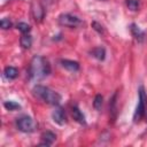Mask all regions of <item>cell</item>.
I'll use <instances>...</instances> for the list:
<instances>
[{
	"label": "cell",
	"mask_w": 147,
	"mask_h": 147,
	"mask_svg": "<svg viewBox=\"0 0 147 147\" xmlns=\"http://www.w3.org/2000/svg\"><path fill=\"white\" fill-rule=\"evenodd\" d=\"M3 106H5V108H6L7 110H10V111L21 109L20 103H17V102H15V101H5V102H3Z\"/></svg>",
	"instance_id": "cell-15"
},
{
	"label": "cell",
	"mask_w": 147,
	"mask_h": 147,
	"mask_svg": "<svg viewBox=\"0 0 147 147\" xmlns=\"http://www.w3.org/2000/svg\"><path fill=\"white\" fill-rule=\"evenodd\" d=\"M102 101H103V98L101 94H96L95 98H94V101H93V107L96 109V110H100L101 107H102Z\"/></svg>",
	"instance_id": "cell-17"
},
{
	"label": "cell",
	"mask_w": 147,
	"mask_h": 147,
	"mask_svg": "<svg viewBox=\"0 0 147 147\" xmlns=\"http://www.w3.org/2000/svg\"><path fill=\"white\" fill-rule=\"evenodd\" d=\"M71 115H72L74 119H75L76 122H78L79 124H85V123H86L84 114L79 110V108H78L77 106H74V107L71 108Z\"/></svg>",
	"instance_id": "cell-11"
},
{
	"label": "cell",
	"mask_w": 147,
	"mask_h": 147,
	"mask_svg": "<svg viewBox=\"0 0 147 147\" xmlns=\"http://www.w3.org/2000/svg\"><path fill=\"white\" fill-rule=\"evenodd\" d=\"M92 56H94L95 59H98L99 61H103L106 57V51L103 47H95L91 51Z\"/></svg>",
	"instance_id": "cell-13"
},
{
	"label": "cell",
	"mask_w": 147,
	"mask_h": 147,
	"mask_svg": "<svg viewBox=\"0 0 147 147\" xmlns=\"http://www.w3.org/2000/svg\"><path fill=\"white\" fill-rule=\"evenodd\" d=\"M115 98H116V94L114 95V100H113V105H115ZM111 110H113V111H115V107H113V108H111Z\"/></svg>",
	"instance_id": "cell-21"
},
{
	"label": "cell",
	"mask_w": 147,
	"mask_h": 147,
	"mask_svg": "<svg viewBox=\"0 0 147 147\" xmlns=\"http://www.w3.org/2000/svg\"><path fill=\"white\" fill-rule=\"evenodd\" d=\"M125 5L126 7L132 10V11H136L139 9V6H140V2L139 0H125Z\"/></svg>",
	"instance_id": "cell-16"
},
{
	"label": "cell",
	"mask_w": 147,
	"mask_h": 147,
	"mask_svg": "<svg viewBox=\"0 0 147 147\" xmlns=\"http://www.w3.org/2000/svg\"><path fill=\"white\" fill-rule=\"evenodd\" d=\"M0 25L3 30H7V29H10L11 28V22L8 20V18H2L1 22H0Z\"/></svg>",
	"instance_id": "cell-19"
},
{
	"label": "cell",
	"mask_w": 147,
	"mask_h": 147,
	"mask_svg": "<svg viewBox=\"0 0 147 147\" xmlns=\"http://www.w3.org/2000/svg\"><path fill=\"white\" fill-rule=\"evenodd\" d=\"M3 75L7 79H15L18 76V70L15 67H6L3 70Z\"/></svg>",
	"instance_id": "cell-12"
},
{
	"label": "cell",
	"mask_w": 147,
	"mask_h": 147,
	"mask_svg": "<svg viewBox=\"0 0 147 147\" xmlns=\"http://www.w3.org/2000/svg\"><path fill=\"white\" fill-rule=\"evenodd\" d=\"M45 2H46L47 5H51V3L53 2V0H45Z\"/></svg>",
	"instance_id": "cell-22"
},
{
	"label": "cell",
	"mask_w": 147,
	"mask_h": 147,
	"mask_svg": "<svg viewBox=\"0 0 147 147\" xmlns=\"http://www.w3.org/2000/svg\"><path fill=\"white\" fill-rule=\"evenodd\" d=\"M28 74L31 80H41L46 78L51 74L49 62L40 55H34L30 61Z\"/></svg>",
	"instance_id": "cell-1"
},
{
	"label": "cell",
	"mask_w": 147,
	"mask_h": 147,
	"mask_svg": "<svg viewBox=\"0 0 147 147\" xmlns=\"http://www.w3.org/2000/svg\"><path fill=\"white\" fill-rule=\"evenodd\" d=\"M16 126L20 131L25 132V133H30V132H33L38 125L32 117L24 115V116H21L20 118L16 119Z\"/></svg>",
	"instance_id": "cell-4"
},
{
	"label": "cell",
	"mask_w": 147,
	"mask_h": 147,
	"mask_svg": "<svg viewBox=\"0 0 147 147\" xmlns=\"http://www.w3.org/2000/svg\"><path fill=\"white\" fill-rule=\"evenodd\" d=\"M41 142H40V145L41 146H51L54 141H55V139H56V136L53 133V132H51V131H46V132H44L42 134H41Z\"/></svg>",
	"instance_id": "cell-10"
},
{
	"label": "cell",
	"mask_w": 147,
	"mask_h": 147,
	"mask_svg": "<svg viewBox=\"0 0 147 147\" xmlns=\"http://www.w3.org/2000/svg\"><path fill=\"white\" fill-rule=\"evenodd\" d=\"M130 31H131V33H132V36L134 37V39L136 40H138L139 42H141V41H144L145 40V37H146V33L137 25V24H134V23H132L131 25H130Z\"/></svg>",
	"instance_id": "cell-8"
},
{
	"label": "cell",
	"mask_w": 147,
	"mask_h": 147,
	"mask_svg": "<svg viewBox=\"0 0 147 147\" xmlns=\"http://www.w3.org/2000/svg\"><path fill=\"white\" fill-rule=\"evenodd\" d=\"M33 94L36 98L40 99L41 101L48 103V105H53V106H57L61 101V95L53 91L52 88L49 87H46V86H42V85H36L32 90Z\"/></svg>",
	"instance_id": "cell-2"
},
{
	"label": "cell",
	"mask_w": 147,
	"mask_h": 147,
	"mask_svg": "<svg viewBox=\"0 0 147 147\" xmlns=\"http://www.w3.org/2000/svg\"><path fill=\"white\" fill-rule=\"evenodd\" d=\"M17 29L24 34V33H29L31 31V26L28 24V23H24V22H20L17 24Z\"/></svg>",
	"instance_id": "cell-18"
},
{
	"label": "cell",
	"mask_w": 147,
	"mask_h": 147,
	"mask_svg": "<svg viewBox=\"0 0 147 147\" xmlns=\"http://www.w3.org/2000/svg\"><path fill=\"white\" fill-rule=\"evenodd\" d=\"M60 64H61L64 69H67V70H69V71H78V70H79V63H78L77 61L62 59V60L60 61Z\"/></svg>",
	"instance_id": "cell-9"
},
{
	"label": "cell",
	"mask_w": 147,
	"mask_h": 147,
	"mask_svg": "<svg viewBox=\"0 0 147 147\" xmlns=\"http://www.w3.org/2000/svg\"><path fill=\"white\" fill-rule=\"evenodd\" d=\"M52 118L53 121L59 124V125H64L67 123V116H65V113L63 110V108L61 107H56L53 113H52Z\"/></svg>",
	"instance_id": "cell-7"
},
{
	"label": "cell",
	"mask_w": 147,
	"mask_h": 147,
	"mask_svg": "<svg viewBox=\"0 0 147 147\" xmlns=\"http://www.w3.org/2000/svg\"><path fill=\"white\" fill-rule=\"evenodd\" d=\"M146 103H147V95L145 93V88L142 86L139 87V101L137 105V108L133 114V122L138 123L142 119V117L146 114Z\"/></svg>",
	"instance_id": "cell-3"
},
{
	"label": "cell",
	"mask_w": 147,
	"mask_h": 147,
	"mask_svg": "<svg viewBox=\"0 0 147 147\" xmlns=\"http://www.w3.org/2000/svg\"><path fill=\"white\" fill-rule=\"evenodd\" d=\"M20 42H21V46H22L24 49H29V48L31 47V45H32V37H31L30 34H28V33H24V34L21 37Z\"/></svg>",
	"instance_id": "cell-14"
},
{
	"label": "cell",
	"mask_w": 147,
	"mask_h": 147,
	"mask_svg": "<svg viewBox=\"0 0 147 147\" xmlns=\"http://www.w3.org/2000/svg\"><path fill=\"white\" fill-rule=\"evenodd\" d=\"M92 26H93V28H94V29H95L98 32H100V33H101V32H103L102 26H101V25H99L96 22H93V23H92Z\"/></svg>",
	"instance_id": "cell-20"
},
{
	"label": "cell",
	"mask_w": 147,
	"mask_h": 147,
	"mask_svg": "<svg viewBox=\"0 0 147 147\" xmlns=\"http://www.w3.org/2000/svg\"><path fill=\"white\" fill-rule=\"evenodd\" d=\"M59 23L67 28H77L82 24L79 17L71 15V14H61L59 16Z\"/></svg>",
	"instance_id": "cell-5"
},
{
	"label": "cell",
	"mask_w": 147,
	"mask_h": 147,
	"mask_svg": "<svg viewBox=\"0 0 147 147\" xmlns=\"http://www.w3.org/2000/svg\"><path fill=\"white\" fill-rule=\"evenodd\" d=\"M31 9H32V15L34 17L36 21H41L45 16V9L44 7L41 6V3L37 0H33L32 1V5H31Z\"/></svg>",
	"instance_id": "cell-6"
}]
</instances>
